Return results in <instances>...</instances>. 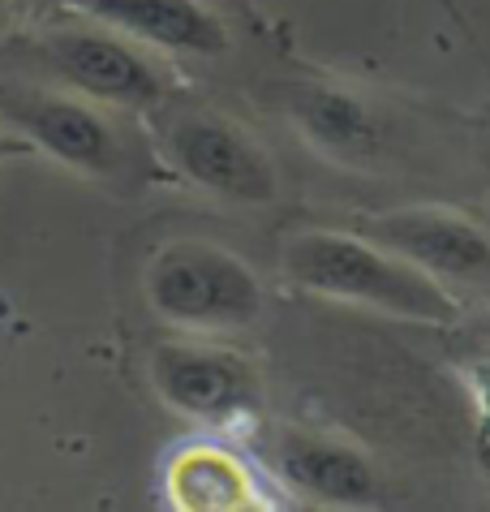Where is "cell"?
Wrapping results in <instances>:
<instances>
[{"mask_svg": "<svg viewBox=\"0 0 490 512\" xmlns=\"http://www.w3.org/2000/svg\"><path fill=\"white\" fill-rule=\"evenodd\" d=\"M284 272L310 293L362 302L400 319L456 323L460 315L452 289H443L435 276H426L422 267H413L366 233H297L284 246Z\"/></svg>", "mask_w": 490, "mask_h": 512, "instance_id": "obj_1", "label": "cell"}, {"mask_svg": "<svg viewBox=\"0 0 490 512\" xmlns=\"http://www.w3.org/2000/svg\"><path fill=\"white\" fill-rule=\"evenodd\" d=\"M147 302L168 323L228 332L258 319L263 284L237 254L207 241H172L147 267Z\"/></svg>", "mask_w": 490, "mask_h": 512, "instance_id": "obj_2", "label": "cell"}, {"mask_svg": "<svg viewBox=\"0 0 490 512\" xmlns=\"http://www.w3.org/2000/svg\"><path fill=\"white\" fill-rule=\"evenodd\" d=\"M164 155L181 177L228 203L263 207L276 198L280 177L271 155L220 112L207 108H172L164 125Z\"/></svg>", "mask_w": 490, "mask_h": 512, "instance_id": "obj_3", "label": "cell"}, {"mask_svg": "<svg viewBox=\"0 0 490 512\" xmlns=\"http://www.w3.org/2000/svg\"><path fill=\"white\" fill-rule=\"evenodd\" d=\"M362 229L379 246L396 250L400 259H409L426 276H435L443 289L490 293V237L473 220L439 207H409V211L370 216Z\"/></svg>", "mask_w": 490, "mask_h": 512, "instance_id": "obj_4", "label": "cell"}, {"mask_svg": "<svg viewBox=\"0 0 490 512\" xmlns=\"http://www.w3.org/2000/svg\"><path fill=\"white\" fill-rule=\"evenodd\" d=\"M151 379H155V392L185 418L228 426L258 414L254 366L228 349L160 345L151 358Z\"/></svg>", "mask_w": 490, "mask_h": 512, "instance_id": "obj_5", "label": "cell"}, {"mask_svg": "<svg viewBox=\"0 0 490 512\" xmlns=\"http://www.w3.org/2000/svg\"><path fill=\"white\" fill-rule=\"evenodd\" d=\"M35 56L74 91L125 108H155L164 78L134 44L108 31H52L35 44Z\"/></svg>", "mask_w": 490, "mask_h": 512, "instance_id": "obj_6", "label": "cell"}, {"mask_svg": "<svg viewBox=\"0 0 490 512\" xmlns=\"http://www.w3.org/2000/svg\"><path fill=\"white\" fill-rule=\"evenodd\" d=\"M0 112L18 121L31 138H39L56 160L86 168V173H117L121 168V142L112 125L78 99L0 87Z\"/></svg>", "mask_w": 490, "mask_h": 512, "instance_id": "obj_7", "label": "cell"}, {"mask_svg": "<svg viewBox=\"0 0 490 512\" xmlns=\"http://www.w3.org/2000/svg\"><path fill=\"white\" fill-rule=\"evenodd\" d=\"M74 5L99 22L117 26L129 39H142V44L168 52L211 56L228 48L220 18L198 0H74Z\"/></svg>", "mask_w": 490, "mask_h": 512, "instance_id": "obj_8", "label": "cell"}, {"mask_svg": "<svg viewBox=\"0 0 490 512\" xmlns=\"http://www.w3.org/2000/svg\"><path fill=\"white\" fill-rule=\"evenodd\" d=\"M280 474L297 495L323 504H370L379 482L374 469L357 448H344L336 439L306 435V431H284L280 439Z\"/></svg>", "mask_w": 490, "mask_h": 512, "instance_id": "obj_9", "label": "cell"}, {"mask_svg": "<svg viewBox=\"0 0 490 512\" xmlns=\"http://www.w3.org/2000/svg\"><path fill=\"white\" fill-rule=\"evenodd\" d=\"M293 117L306 130V138L319 151L336 160H374L387 142V125L379 121L362 95L340 91V87H306L293 99Z\"/></svg>", "mask_w": 490, "mask_h": 512, "instance_id": "obj_10", "label": "cell"}, {"mask_svg": "<svg viewBox=\"0 0 490 512\" xmlns=\"http://www.w3.org/2000/svg\"><path fill=\"white\" fill-rule=\"evenodd\" d=\"M168 500L177 508L220 512V508H254L267 504L254 469L237 452L220 444H190L168 465Z\"/></svg>", "mask_w": 490, "mask_h": 512, "instance_id": "obj_11", "label": "cell"}, {"mask_svg": "<svg viewBox=\"0 0 490 512\" xmlns=\"http://www.w3.org/2000/svg\"><path fill=\"white\" fill-rule=\"evenodd\" d=\"M439 5H443V9H448V13H452V18H456L460 26H465V13H460V5H452V0H439Z\"/></svg>", "mask_w": 490, "mask_h": 512, "instance_id": "obj_12", "label": "cell"}]
</instances>
